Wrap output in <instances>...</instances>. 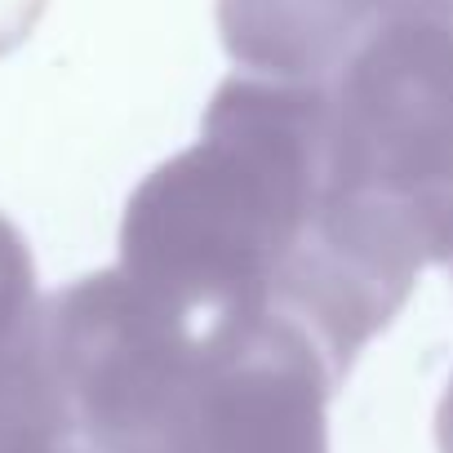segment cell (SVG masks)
Returning a JSON list of instances; mask_svg holds the SVG:
<instances>
[{
    "instance_id": "obj_1",
    "label": "cell",
    "mask_w": 453,
    "mask_h": 453,
    "mask_svg": "<svg viewBox=\"0 0 453 453\" xmlns=\"http://www.w3.org/2000/svg\"><path fill=\"white\" fill-rule=\"evenodd\" d=\"M50 351L89 453H325V382L298 351H156L103 289L58 298Z\"/></svg>"
},
{
    "instance_id": "obj_2",
    "label": "cell",
    "mask_w": 453,
    "mask_h": 453,
    "mask_svg": "<svg viewBox=\"0 0 453 453\" xmlns=\"http://www.w3.org/2000/svg\"><path fill=\"white\" fill-rule=\"evenodd\" d=\"M32 320H41L32 303V263H27L19 232L0 218V334L23 329Z\"/></svg>"
},
{
    "instance_id": "obj_3",
    "label": "cell",
    "mask_w": 453,
    "mask_h": 453,
    "mask_svg": "<svg viewBox=\"0 0 453 453\" xmlns=\"http://www.w3.org/2000/svg\"><path fill=\"white\" fill-rule=\"evenodd\" d=\"M36 10H41V0H0V54L23 41Z\"/></svg>"
},
{
    "instance_id": "obj_4",
    "label": "cell",
    "mask_w": 453,
    "mask_h": 453,
    "mask_svg": "<svg viewBox=\"0 0 453 453\" xmlns=\"http://www.w3.org/2000/svg\"><path fill=\"white\" fill-rule=\"evenodd\" d=\"M63 453H89V449H85V440H76V444H72V449H63Z\"/></svg>"
}]
</instances>
